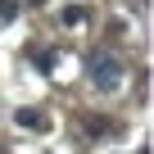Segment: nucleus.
<instances>
[{"label":"nucleus","mask_w":154,"mask_h":154,"mask_svg":"<svg viewBox=\"0 0 154 154\" xmlns=\"http://www.w3.org/2000/svg\"><path fill=\"white\" fill-rule=\"evenodd\" d=\"M91 82H95L100 91H118V86H122V63L109 59V54H95V59H91Z\"/></svg>","instance_id":"obj_1"},{"label":"nucleus","mask_w":154,"mask_h":154,"mask_svg":"<svg viewBox=\"0 0 154 154\" xmlns=\"http://www.w3.org/2000/svg\"><path fill=\"white\" fill-rule=\"evenodd\" d=\"M14 122H18V127H32V131H41V127H45V118H41L36 109H18V113H14Z\"/></svg>","instance_id":"obj_2"},{"label":"nucleus","mask_w":154,"mask_h":154,"mask_svg":"<svg viewBox=\"0 0 154 154\" xmlns=\"http://www.w3.org/2000/svg\"><path fill=\"white\" fill-rule=\"evenodd\" d=\"M63 23H68V27H77V23H86V9H77V5H72V9H63Z\"/></svg>","instance_id":"obj_3"},{"label":"nucleus","mask_w":154,"mask_h":154,"mask_svg":"<svg viewBox=\"0 0 154 154\" xmlns=\"http://www.w3.org/2000/svg\"><path fill=\"white\" fill-rule=\"evenodd\" d=\"M14 14H18V0H0V18H5V23H9Z\"/></svg>","instance_id":"obj_4"},{"label":"nucleus","mask_w":154,"mask_h":154,"mask_svg":"<svg viewBox=\"0 0 154 154\" xmlns=\"http://www.w3.org/2000/svg\"><path fill=\"white\" fill-rule=\"evenodd\" d=\"M32 5H45V0H32Z\"/></svg>","instance_id":"obj_5"}]
</instances>
